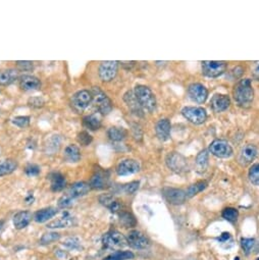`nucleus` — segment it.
<instances>
[{
  "label": "nucleus",
  "instance_id": "nucleus-38",
  "mask_svg": "<svg viewBox=\"0 0 259 260\" xmlns=\"http://www.w3.org/2000/svg\"><path fill=\"white\" fill-rule=\"evenodd\" d=\"M248 177L253 185L259 186V163H255L250 167Z\"/></svg>",
  "mask_w": 259,
  "mask_h": 260
},
{
  "label": "nucleus",
  "instance_id": "nucleus-41",
  "mask_svg": "<svg viewBox=\"0 0 259 260\" xmlns=\"http://www.w3.org/2000/svg\"><path fill=\"white\" fill-rule=\"evenodd\" d=\"M60 146V140L58 138V136H53V138H51L48 143H47V145H46V152H51V154H53L55 151L58 150Z\"/></svg>",
  "mask_w": 259,
  "mask_h": 260
},
{
  "label": "nucleus",
  "instance_id": "nucleus-34",
  "mask_svg": "<svg viewBox=\"0 0 259 260\" xmlns=\"http://www.w3.org/2000/svg\"><path fill=\"white\" fill-rule=\"evenodd\" d=\"M120 220L125 228H134L137 225L135 216L127 211H122L120 213Z\"/></svg>",
  "mask_w": 259,
  "mask_h": 260
},
{
  "label": "nucleus",
  "instance_id": "nucleus-25",
  "mask_svg": "<svg viewBox=\"0 0 259 260\" xmlns=\"http://www.w3.org/2000/svg\"><path fill=\"white\" fill-rule=\"evenodd\" d=\"M33 218L30 211H20L14 216V226L17 230H23L28 227Z\"/></svg>",
  "mask_w": 259,
  "mask_h": 260
},
{
  "label": "nucleus",
  "instance_id": "nucleus-12",
  "mask_svg": "<svg viewBox=\"0 0 259 260\" xmlns=\"http://www.w3.org/2000/svg\"><path fill=\"white\" fill-rule=\"evenodd\" d=\"M116 174L119 176L134 175L140 171V164L137 160L127 158L122 160L116 166Z\"/></svg>",
  "mask_w": 259,
  "mask_h": 260
},
{
  "label": "nucleus",
  "instance_id": "nucleus-24",
  "mask_svg": "<svg viewBox=\"0 0 259 260\" xmlns=\"http://www.w3.org/2000/svg\"><path fill=\"white\" fill-rule=\"evenodd\" d=\"M19 79V72L15 69L0 70V86H8Z\"/></svg>",
  "mask_w": 259,
  "mask_h": 260
},
{
  "label": "nucleus",
  "instance_id": "nucleus-17",
  "mask_svg": "<svg viewBox=\"0 0 259 260\" xmlns=\"http://www.w3.org/2000/svg\"><path fill=\"white\" fill-rule=\"evenodd\" d=\"M19 85L23 91H35L41 88V81L32 75H23L19 78Z\"/></svg>",
  "mask_w": 259,
  "mask_h": 260
},
{
  "label": "nucleus",
  "instance_id": "nucleus-53",
  "mask_svg": "<svg viewBox=\"0 0 259 260\" xmlns=\"http://www.w3.org/2000/svg\"><path fill=\"white\" fill-rule=\"evenodd\" d=\"M257 260H259V258H258V259H257Z\"/></svg>",
  "mask_w": 259,
  "mask_h": 260
},
{
  "label": "nucleus",
  "instance_id": "nucleus-48",
  "mask_svg": "<svg viewBox=\"0 0 259 260\" xmlns=\"http://www.w3.org/2000/svg\"><path fill=\"white\" fill-rule=\"evenodd\" d=\"M217 241L221 243V245L224 246V244H228V248H230V246H233V238L231 236L230 233H223L221 236L217 238Z\"/></svg>",
  "mask_w": 259,
  "mask_h": 260
},
{
  "label": "nucleus",
  "instance_id": "nucleus-33",
  "mask_svg": "<svg viewBox=\"0 0 259 260\" xmlns=\"http://www.w3.org/2000/svg\"><path fill=\"white\" fill-rule=\"evenodd\" d=\"M206 187H207V183L205 181H199V182H197V183L191 185L188 188V190L186 191L187 198H191L193 196H195V195H197L198 193L203 191Z\"/></svg>",
  "mask_w": 259,
  "mask_h": 260
},
{
  "label": "nucleus",
  "instance_id": "nucleus-28",
  "mask_svg": "<svg viewBox=\"0 0 259 260\" xmlns=\"http://www.w3.org/2000/svg\"><path fill=\"white\" fill-rule=\"evenodd\" d=\"M63 157L66 159V161L70 163H76L79 162L81 159V151L80 148L77 145L71 144L69 145L66 149H64V154Z\"/></svg>",
  "mask_w": 259,
  "mask_h": 260
},
{
  "label": "nucleus",
  "instance_id": "nucleus-16",
  "mask_svg": "<svg viewBox=\"0 0 259 260\" xmlns=\"http://www.w3.org/2000/svg\"><path fill=\"white\" fill-rule=\"evenodd\" d=\"M90 187L95 190H103L109 186V176L104 171H96L90 180Z\"/></svg>",
  "mask_w": 259,
  "mask_h": 260
},
{
  "label": "nucleus",
  "instance_id": "nucleus-20",
  "mask_svg": "<svg viewBox=\"0 0 259 260\" xmlns=\"http://www.w3.org/2000/svg\"><path fill=\"white\" fill-rule=\"evenodd\" d=\"M90 189H91V187L86 182H78V183H75L71 186L67 194L75 200L77 198L85 196V195L89 193Z\"/></svg>",
  "mask_w": 259,
  "mask_h": 260
},
{
  "label": "nucleus",
  "instance_id": "nucleus-13",
  "mask_svg": "<svg viewBox=\"0 0 259 260\" xmlns=\"http://www.w3.org/2000/svg\"><path fill=\"white\" fill-rule=\"evenodd\" d=\"M92 101L93 99H92L91 91H88V90L78 91V92L75 93L72 97V102L74 104V106L77 107L78 109L87 108Z\"/></svg>",
  "mask_w": 259,
  "mask_h": 260
},
{
  "label": "nucleus",
  "instance_id": "nucleus-46",
  "mask_svg": "<svg viewBox=\"0 0 259 260\" xmlns=\"http://www.w3.org/2000/svg\"><path fill=\"white\" fill-rule=\"evenodd\" d=\"M28 104L34 108H41L45 105V100L42 97L35 96V97H31L28 100Z\"/></svg>",
  "mask_w": 259,
  "mask_h": 260
},
{
  "label": "nucleus",
  "instance_id": "nucleus-8",
  "mask_svg": "<svg viewBox=\"0 0 259 260\" xmlns=\"http://www.w3.org/2000/svg\"><path fill=\"white\" fill-rule=\"evenodd\" d=\"M184 118L194 125H201L205 123L207 119V113L204 108L196 106H187L182 110Z\"/></svg>",
  "mask_w": 259,
  "mask_h": 260
},
{
  "label": "nucleus",
  "instance_id": "nucleus-29",
  "mask_svg": "<svg viewBox=\"0 0 259 260\" xmlns=\"http://www.w3.org/2000/svg\"><path fill=\"white\" fill-rule=\"evenodd\" d=\"M207 166H208V152L207 150H202L196 157L195 170L197 173L202 174L207 170Z\"/></svg>",
  "mask_w": 259,
  "mask_h": 260
},
{
  "label": "nucleus",
  "instance_id": "nucleus-2",
  "mask_svg": "<svg viewBox=\"0 0 259 260\" xmlns=\"http://www.w3.org/2000/svg\"><path fill=\"white\" fill-rule=\"evenodd\" d=\"M134 93L142 108L149 112L156 108V98H155L154 93L149 87L144 85H137L135 87Z\"/></svg>",
  "mask_w": 259,
  "mask_h": 260
},
{
  "label": "nucleus",
  "instance_id": "nucleus-15",
  "mask_svg": "<svg viewBox=\"0 0 259 260\" xmlns=\"http://www.w3.org/2000/svg\"><path fill=\"white\" fill-rule=\"evenodd\" d=\"M99 202L105 206L113 213H121L123 209V203L111 194H103L99 197Z\"/></svg>",
  "mask_w": 259,
  "mask_h": 260
},
{
  "label": "nucleus",
  "instance_id": "nucleus-47",
  "mask_svg": "<svg viewBox=\"0 0 259 260\" xmlns=\"http://www.w3.org/2000/svg\"><path fill=\"white\" fill-rule=\"evenodd\" d=\"M73 201H74V199L71 196H69L68 194H64L58 200V207L67 208L73 204Z\"/></svg>",
  "mask_w": 259,
  "mask_h": 260
},
{
  "label": "nucleus",
  "instance_id": "nucleus-11",
  "mask_svg": "<svg viewBox=\"0 0 259 260\" xmlns=\"http://www.w3.org/2000/svg\"><path fill=\"white\" fill-rule=\"evenodd\" d=\"M162 193H163V197L165 198V200L173 205L183 204L187 199L186 192L182 189L164 188Z\"/></svg>",
  "mask_w": 259,
  "mask_h": 260
},
{
  "label": "nucleus",
  "instance_id": "nucleus-21",
  "mask_svg": "<svg viewBox=\"0 0 259 260\" xmlns=\"http://www.w3.org/2000/svg\"><path fill=\"white\" fill-rule=\"evenodd\" d=\"M171 123L167 119L159 120L155 125V133L160 141H166L170 139L171 135Z\"/></svg>",
  "mask_w": 259,
  "mask_h": 260
},
{
  "label": "nucleus",
  "instance_id": "nucleus-51",
  "mask_svg": "<svg viewBox=\"0 0 259 260\" xmlns=\"http://www.w3.org/2000/svg\"><path fill=\"white\" fill-rule=\"evenodd\" d=\"M56 252H55V255L60 259V260H66L67 258H68V253L67 252H64V251H62V250H55Z\"/></svg>",
  "mask_w": 259,
  "mask_h": 260
},
{
  "label": "nucleus",
  "instance_id": "nucleus-49",
  "mask_svg": "<svg viewBox=\"0 0 259 260\" xmlns=\"http://www.w3.org/2000/svg\"><path fill=\"white\" fill-rule=\"evenodd\" d=\"M139 188V182H132V183H129L124 186V191L127 194H134Z\"/></svg>",
  "mask_w": 259,
  "mask_h": 260
},
{
  "label": "nucleus",
  "instance_id": "nucleus-31",
  "mask_svg": "<svg viewBox=\"0 0 259 260\" xmlns=\"http://www.w3.org/2000/svg\"><path fill=\"white\" fill-rule=\"evenodd\" d=\"M18 167V163L14 159L0 160V178L14 173Z\"/></svg>",
  "mask_w": 259,
  "mask_h": 260
},
{
  "label": "nucleus",
  "instance_id": "nucleus-26",
  "mask_svg": "<svg viewBox=\"0 0 259 260\" xmlns=\"http://www.w3.org/2000/svg\"><path fill=\"white\" fill-rule=\"evenodd\" d=\"M58 210L54 207H47V208H43V209L38 210L37 212H35L34 214V220L36 223L39 224H42L47 222L50 218H52L55 214H57Z\"/></svg>",
  "mask_w": 259,
  "mask_h": 260
},
{
  "label": "nucleus",
  "instance_id": "nucleus-52",
  "mask_svg": "<svg viewBox=\"0 0 259 260\" xmlns=\"http://www.w3.org/2000/svg\"><path fill=\"white\" fill-rule=\"evenodd\" d=\"M243 69H242V67H236L234 70H233V74H234V76L236 77V78H239L240 76H242V74H243Z\"/></svg>",
  "mask_w": 259,
  "mask_h": 260
},
{
  "label": "nucleus",
  "instance_id": "nucleus-10",
  "mask_svg": "<svg viewBox=\"0 0 259 260\" xmlns=\"http://www.w3.org/2000/svg\"><path fill=\"white\" fill-rule=\"evenodd\" d=\"M127 242L130 247H132L134 249H145L150 245L149 239L144 235L143 233L140 231L133 230L128 234Z\"/></svg>",
  "mask_w": 259,
  "mask_h": 260
},
{
  "label": "nucleus",
  "instance_id": "nucleus-45",
  "mask_svg": "<svg viewBox=\"0 0 259 260\" xmlns=\"http://www.w3.org/2000/svg\"><path fill=\"white\" fill-rule=\"evenodd\" d=\"M25 173L29 177H36L40 174V166L35 164V163H30L26 166Z\"/></svg>",
  "mask_w": 259,
  "mask_h": 260
},
{
  "label": "nucleus",
  "instance_id": "nucleus-3",
  "mask_svg": "<svg viewBox=\"0 0 259 260\" xmlns=\"http://www.w3.org/2000/svg\"><path fill=\"white\" fill-rule=\"evenodd\" d=\"M92 99L98 111L101 114H108L112 110V102L109 97L99 87H93L91 90Z\"/></svg>",
  "mask_w": 259,
  "mask_h": 260
},
{
  "label": "nucleus",
  "instance_id": "nucleus-7",
  "mask_svg": "<svg viewBox=\"0 0 259 260\" xmlns=\"http://www.w3.org/2000/svg\"><path fill=\"white\" fill-rule=\"evenodd\" d=\"M119 70V61L106 60L102 61L99 66L98 75L103 82H110L113 80Z\"/></svg>",
  "mask_w": 259,
  "mask_h": 260
},
{
  "label": "nucleus",
  "instance_id": "nucleus-18",
  "mask_svg": "<svg viewBox=\"0 0 259 260\" xmlns=\"http://www.w3.org/2000/svg\"><path fill=\"white\" fill-rule=\"evenodd\" d=\"M258 154V149L255 145L252 144H247L242 148L239 154L238 161L241 165L245 166L249 163H251Z\"/></svg>",
  "mask_w": 259,
  "mask_h": 260
},
{
  "label": "nucleus",
  "instance_id": "nucleus-1",
  "mask_svg": "<svg viewBox=\"0 0 259 260\" xmlns=\"http://www.w3.org/2000/svg\"><path fill=\"white\" fill-rule=\"evenodd\" d=\"M233 95L237 104L241 107L247 108L249 107L254 98V91L249 79H244L239 81L233 91Z\"/></svg>",
  "mask_w": 259,
  "mask_h": 260
},
{
  "label": "nucleus",
  "instance_id": "nucleus-44",
  "mask_svg": "<svg viewBox=\"0 0 259 260\" xmlns=\"http://www.w3.org/2000/svg\"><path fill=\"white\" fill-rule=\"evenodd\" d=\"M255 244V240L251 238H243L241 239V247L244 250L245 254H249L253 248V246Z\"/></svg>",
  "mask_w": 259,
  "mask_h": 260
},
{
  "label": "nucleus",
  "instance_id": "nucleus-36",
  "mask_svg": "<svg viewBox=\"0 0 259 260\" xmlns=\"http://www.w3.org/2000/svg\"><path fill=\"white\" fill-rule=\"evenodd\" d=\"M223 217L230 223H235L239 217V211L234 207H227L223 210Z\"/></svg>",
  "mask_w": 259,
  "mask_h": 260
},
{
  "label": "nucleus",
  "instance_id": "nucleus-40",
  "mask_svg": "<svg viewBox=\"0 0 259 260\" xmlns=\"http://www.w3.org/2000/svg\"><path fill=\"white\" fill-rule=\"evenodd\" d=\"M62 245L64 247H67V248H69V249H72V250H80L81 249L80 240L76 237H71V238L66 239L62 242Z\"/></svg>",
  "mask_w": 259,
  "mask_h": 260
},
{
  "label": "nucleus",
  "instance_id": "nucleus-42",
  "mask_svg": "<svg viewBox=\"0 0 259 260\" xmlns=\"http://www.w3.org/2000/svg\"><path fill=\"white\" fill-rule=\"evenodd\" d=\"M12 124L16 125L19 128H27L30 125L31 118L30 116L26 115H21V116H16V118L11 121Z\"/></svg>",
  "mask_w": 259,
  "mask_h": 260
},
{
  "label": "nucleus",
  "instance_id": "nucleus-14",
  "mask_svg": "<svg viewBox=\"0 0 259 260\" xmlns=\"http://www.w3.org/2000/svg\"><path fill=\"white\" fill-rule=\"evenodd\" d=\"M188 93L192 100L197 103H204L208 97V91L207 89L199 83L191 84L188 88Z\"/></svg>",
  "mask_w": 259,
  "mask_h": 260
},
{
  "label": "nucleus",
  "instance_id": "nucleus-9",
  "mask_svg": "<svg viewBox=\"0 0 259 260\" xmlns=\"http://www.w3.org/2000/svg\"><path fill=\"white\" fill-rule=\"evenodd\" d=\"M209 151L211 154L218 158H228L233 154V148L230 143L226 140H214L209 145Z\"/></svg>",
  "mask_w": 259,
  "mask_h": 260
},
{
  "label": "nucleus",
  "instance_id": "nucleus-19",
  "mask_svg": "<svg viewBox=\"0 0 259 260\" xmlns=\"http://www.w3.org/2000/svg\"><path fill=\"white\" fill-rule=\"evenodd\" d=\"M231 105V100L228 95L224 94H216L212 97L210 101L211 109L214 112H223L227 110Z\"/></svg>",
  "mask_w": 259,
  "mask_h": 260
},
{
  "label": "nucleus",
  "instance_id": "nucleus-32",
  "mask_svg": "<svg viewBox=\"0 0 259 260\" xmlns=\"http://www.w3.org/2000/svg\"><path fill=\"white\" fill-rule=\"evenodd\" d=\"M107 135H108L110 140L115 141V142H121V141H123L126 138L127 132H126V130L123 129V128L111 127V128L108 129Z\"/></svg>",
  "mask_w": 259,
  "mask_h": 260
},
{
  "label": "nucleus",
  "instance_id": "nucleus-23",
  "mask_svg": "<svg viewBox=\"0 0 259 260\" xmlns=\"http://www.w3.org/2000/svg\"><path fill=\"white\" fill-rule=\"evenodd\" d=\"M48 179L50 181V188L53 192H60L66 188L67 180L60 173H57V172L51 173L49 174Z\"/></svg>",
  "mask_w": 259,
  "mask_h": 260
},
{
  "label": "nucleus",
  "instance_id": "nucleus-37",
  "mask_svg": "<svg viewBox=\"0 0 259 260\" xmlns=\"http://www.w3.org/2000/svg\"><path fill=\"white\" fill-rule=\"evenodd\" d=\"M60 239V234L56 232H51V233H46L42 236L40 240V244L42 245H48L52 244L53 242H56Z\"/></svg>",
  "mask_w": 259,
  "mask_h": 260
},
{
  "label": "nucleus",
  "instance_id": "nucleus-27",
  "mask_svg": "<svg viewBox=\"0 0 259 260\" xmlns=\"http://www.w3.org/2000/svg\"><path fill=\"white\" fill-rule=\"evenodd\" d=\"M75 225V218L70 216L69 214H66L64 216H61L57 219L52 220L49 224H47L48 229H63V228H70Z\"/></svg>",
  "mask_w": 259,
  "mask_h": 260
},
{
  "label": "nucleus",
  "instance_id": "nucleus-30",
  "mask_svg": "<svg viewBox=\"0 0 259 260\" xmlns=\"http://www.w3.org/2000/svg\"><path fill=\"white\" fill-rule=\"evenodd\" d=\"M83 126L90 131H97L101 127V119L97 114L87 115L83 119Z\"/></svg>",
  "mask_w": 259,
  "mask_h": 260
},
{
  "label": "nucleus",
  "instance_id": "nucleus-50",
  "mask_svg": "<svg viewBox=\"0 0 259 260\" xmlns=\"http://www.w3.org/2000/svg\"><path fill=\"white\" fill-rule=\"evenodd\" d=\"M252 76L255 80L259 81V61L254 62L252 68Z\"/></svg>",
  "mask_w": 259,
  "mask_h": 260
},
{
  "label": "nucleus",
  "instance_id": "nucleus-5",
  "mask_svg": "<svg viewBox=\"0 0 259 260\" xmlns=\"http://www.w3.org/2000/svg\"><path fill=\"white\" fill-rule=\"evenodd\" d=\"M102 243L106 248H124L125 246L128 245L127 238L123 235L122 233L118 231H109L106 233L104 236L102 237Z\"/></svg>",
  "mask_w": 259,
  "mask_h": 260
},
{
  "label": "nucleus",
  "instance_id": "nucleus-39",
  "mask_svg": "<svg viewBox=\"0 0 259 260\" xmlns=\"http://www.w3.org/2000/svg\"><path fill=\"white\" fill-rule=\"evenodd\" d=\"M77 140L79 142V144L82 146H89L93 141V137L90 135L87 131H82L77 136Z\"/></svg>",
  "mask_w": 259,
  "mask_h": 260
},
{
  "label": "nucleus",
  "instance_id": "nucleus-43",
  "mask_svg": "<svg viewBox=\"0 0 259 260\" xmlns=\"http://www.w3.org/2000/svg\"><path fill=\"white\" fill-rule=\"evenodd\" d=\"M16 66L18 70L22 72H30L34 70V62L29 60H18L16 62Z\"/></svg>",
  "mask_w": 259,
  "mask_h": 260
},
{
  "label": "nucleus",
  "instance_id": "nucleus-35",
  "mask_svg": "<svg viewBox=\"0 0 259 260\" xmlns=\"http://www.w3.org/2000/svg\"><path fill=\"white\" fill-rule=\"evenodd\" d=\"M134 258V253L131 251H116L103 260H131Z\"/></svg>",
  "mask_w": 259,
  "mask_h": 260
},
{
  "label": "nucleus",
  "instance_id": "nucleus-6",
  "mask_svg": "<svg viewBox=\"0 0 259 260\" xmlns=\"http://www.w3.org/2000/svg\"><path fill=\"white\" fill-rule=\"evenodd\" d=\"M228 68V63L226 61H214V60H205L202 61V73L209 78H217L222 76Z\"/></svg>",
  "mask_w": 259,
  "mask_h": 260
},
{
  "label": "nucleus",
  "instance_id": "nucleus-22",
  "mask_svg": "<svg viewBox=\"0 0 259 260\" xmlns=\"http://www.w3.org/2000/svg\"><path fill=\"white\" fill-rule=\"evenodd\" d=\"M124 100L127 104V106L129 107V109L131 110L133 113L137 115L143 114V108L141 107L139 101L137 100L134 91H128V92L124 95Z\"/></svg>",
  "mask_w": 259,
  "mask_h": 260
},
{
  "label": "nucleus",
  "instance_id": "nucleus-4",
  "mask_svg": "<svg viewBox=\"0 0 259 260\" xmlns=\"http://www.w3.org/2000/svg\"><path fill=\"white\" fill-rule=\"evenodd\" d=\"M165 162L167 167L175 173L182 174L188 171L187 159L182 154H180L178 152H172L168 154L165 158Z\"/></svg>",
  "mask_w": 259,
  "mask_h": 260
}]
</instances>
